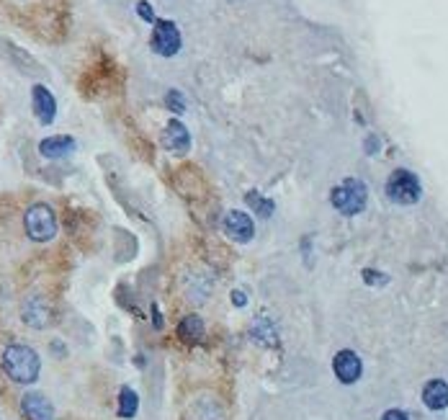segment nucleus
Here are the masks:
<instances>
[{"label": "nucleus", "mask_w": 448, "mask_h": 420, "mask_svg": "<svg viewBox=\"0 0 448 420\" xmlns=\"http://www.w3.org/2000/svg\"><path fill=\"white\" fill-rule=\"evenodd\" d=\"M26 235L34 242H49L57 235V214L49 204H34L23 219Z\"/></svg>", "instance_id": "3"}, {"label": "nucleus", "mask_w": 448, "mask_h": 420, "mask_svg": "<svg viewBox=\"0 0 448 420\" xmlns=\"http://www.w3.org/2000/svg\"><path fill=\"white\" fill-rule=\"evenodd\" d=\"M381 420H410V418H407V415H404L402 410H387Z\"/></svg>", "instance_id": "19"}, {"label": "nucleus", "mask_w": 448, "mask_h": 420, "mask_svg": "<svg viewBox=\"0 0 448 420\" xmlns=\"http://www.w3.org/2000/svg\"><path fill=\"white\" fill-rule=\"evenodd\" d=\"M224 233L237 242L253 240V235H255L253 217H247L245 211H230V214L224 217Z\"/></svg>", "instance_id": "8"}, {"label": "nucleus", "mask_w": 448, "mask_h": 420, "mask_svg": "<svg viewBox=\"0 0 448 420\" xmlns=\"http://www.w3.org/2000/svg\"><path fill=\"white\" fill-rule=\"evenodd\" d=\"M21 413L26 420H54V405L42 392H26L21 397Z\"/></svg>", "instance_id": "6"}, {"label": "nucleus", "mask_w": 448, "mask_h": 420, "mask_svg": "<svg viewBox=\"0 0 448 420\" xmlns=\"http://www.w3.org/2000/svg\"><path fill=\"white\" fill-rule=\"evenodd\" d=\"M330 199H332V206H335L337 211H343L345 217H353V214H361V211H363L368 191H366V186H363V180L348 178L337 188H332Z\"/></svg>", "instance_id": "2"}, {"label": "nucleus", "mask_w": 448, "mask_h": 420, "mask_svg": "<svg viewBox=\"0 0 448 420\" xmlns=\"http://www.w3.org/2000/svg\"><path fill=\"white\" fill-rule=\"evenodd\" d=\"M178 338L183 340V343H199L204 338V323H201V317H196V315H188L180 320L178 325Z\"/></svg>", "instance_id": "14"}, {"label": "nucleus", "mask_w": 448, "mask_h": 420, "mask_svg": "<svg viewBox=\"0 0 448 420\" xmlns=\"http://www.w3.org/2000/svg\"><path fill=\"white\" fill-rule=\"evenodd\" d=\"M152 49L163 57H173L180 49V31L173 21H155V31H152Z\"/></svg>", "instance_id": "5"}, {"label": "nucleus", "mask_w": 448, "mask_h": 420, "mask_svg": "<svg viewBox=\"0 0 448 420\" xmlns=\"http://www.w3.org/2000/svg\"><path fill=\"white\" fill-rule=\"evenodd\" d=\"M137 11H139V16H142L144 21H155V11H152V6H149L147 0H139V3H137Z\"/></svg>", "instance_id": "18"}, {"label": "nucleus", "mask_w": 448, "mask_h": 420, "mask_svg": "<svg viewBox=\"0 0 448 420\" xmlns=\"http://www.w3.org/2000/svg\"><path fill=\"white\" fill-rule=\"evenodd\" d=\"M332 369H335V376L343 384H353L361 379V359L353 351H340L332 359Z\"/></svg>", "instance_id": "10"}, {"label": "nucleus", "mask_w": 448, "mask_h": 420, "mask_svg": "<svg viewBox=\"0 0 448 420\" xmlns=\"http://www.w3.org/2000/svg\"><path fill=\"white\" fill-rule=\"evenodd\" d=\"M42 361L39 353L29 345H8L3 351V371H6L15 384H31L37 382Z\"/></svg>", "instance_id": "1"}, {"label": "nucleus", "mask_w": 448, "mask_h": 420, "mask_svg": "<svg viewBox=\"0 0 448 420\" xmlns=\"http://www.w3.org/2000/svg\"><path fill=\"white\" fill-rule=\"evenodd\" d=\"M247 204H250V206H255L261 217H268L270 209H273V204H266V202H263V196H258L255 191H250V194H247Z\"/></svg>", "instance_id": "16"}, {"label": "nucleus", "mask_w": 448, "mask_h": 420, "mask_svg": "<svg viewBox=\"0 0 448 420\" xmlns=\"http://www.w3.org/2000/svg\"><path fill=\"white\" fill-rule=\"evenodd\" d=\"M21 315H23V323L42 331V328H46L49 320H52V309H49L46 299H42V297H29V299L23 302Z\"/></svg>", "instance_id": "9"}, {"label": "nucleus", "mask_w": 448, "mask_h": 420, "mask_svg": "<svg viewBox=\"0 0 448 420\" xmlns=\"http://www.w3.org/2000/svg\"><path fill=\"white\" fill-rule=\"evenodd\" d=\"M163 144L170 152H178V155H183V152H188V147H191V135H188V129L183 127L180 121L173 119L170 124L165 127V132H163Z\"/></svg>", "instance_id": "11"}, {"label": "nucleus", "mask_w": 448, "mask_h": 420, "mask_svg": "<svg viewBox=\"0 0 448 420\" xmlns=\"http://www.w3.org/2000/svg\"><path fill=\"white\" fill-rule=\"evenodd\" d=\"M387 194L397 204H415L420 199V183L410 171H394L387 180Z\"/></svg>", "instance_id": "4"}, {"label": "nucleus", "mask_w": 448, "mask_h": 420, "mask_svg": "<svg viewBox=\"0 0 448 420\" xmlns=\"http://www.w3.org/2000/svg\"><path fill=\"white\" fill-rule=\"evenodd\" d=\"M31 109L37 113L39 124H52L57 116V101L44 85H34L31 88Z\"/></svg>", "instance_id": "7"}, {"label": "nucleus", "mask_w": 448, "mask_h": 420, "mask_svg": "<svg viewBox=\"0 0 448 420\" xmlns=\"http://www.w3.org/2000/svg\"><path fill=\"white\" fill-rule=\"evenodd\" d=\"M137 407H139V397H137V392L129 390V387H124L121 395H119V415L121 418H135Z\"/></svg>", "instance_id": "15"}, {"label": "nucleus", "mask_w": 448, "mask_h": 420, "mask_svg": "<svg viewBox=\"0 0 448 420\" xmlns=\"http://www.w3.org/2000/svg\"><path fill=\"white\" fill-rule=\"evenodd\" d=\"M423 402H425L430 410H446L448 407V384L443 382V379L428 382L425 390H423Z\"/></svg>", "instance_id": "13"}, {"label": "nucleus", "mask_w": 448, "mask_h": 420, "mask_svg": "<svg viewBox=\"0 0 448 420\" xmlns=\"http://www.w3.org/2000/svg\"><path fill=\"white\" fill-rule=\"evenodd\" d=\"M232 302H235L237 307H245V294H242V292H232Z\"/></svg>", "instance_id": "20"}, {"label": "nucleus", "mask_w": 448, "mask_h": 420, "mask_svg": "<svg viewBox=\"0 0 448 420\" xmlns=\"http://www.w3.org/2000/svg\"><path fill=\"white\" fill-rule=\"evenodd\" d=\"M168 106H170L175 113H183L186 104H183V96H180L178 90H170V93H168Z\"/></svg>", "instance_id": "17"}, {"label": "nucleus", "mask_w": 448, "mask_h": 420, "mask_svg": "<svg viewBox=\"0 0 448 420\" xmlns=\"http://www.w3.org/2000/svg\"><path fill=\"white\" fill-rule=\"evenodd\" d=\"M75 150V140L73 137H65V135H57V137H46L44 142L39 144V152L44 155V158H65L70 152Z\"/></svg>", "instance_id": "12"}]
</instances>
